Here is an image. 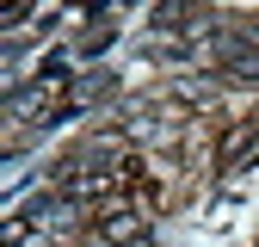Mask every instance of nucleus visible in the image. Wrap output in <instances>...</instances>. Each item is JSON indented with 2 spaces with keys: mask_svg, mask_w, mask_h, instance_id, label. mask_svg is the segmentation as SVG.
<instances>
[{
  "mask_svg": "<svg viewBox=\"0 0 259 247\" xmlns=\"http://www.w3.org/2000/svg\"><path fill=\"white\" fill-rule=\"evenodd\" d=\"M130 247H154V241H130Z\"/></svg>",
  "mask_w": 259,
  "mask_h": 247,
  "instance_id": "f03ea898",
  "label": "nucleus"
},
{
  "mask_svg": "<svg viewBox=\"0 0 259 247\" xmlns=\"http://www.w3.org/2000/svg\"><path fill=\"white\" fill-rule=\"evenodd\" d=\"M130 235H136V216L117 210V216H111V241H130Z\"/></svg>",
  "mask_w": 259,
  "mask_h": 247,
  "instance_id": "f257e3e1",
  "label": "nucleus"
}]
</instances>
